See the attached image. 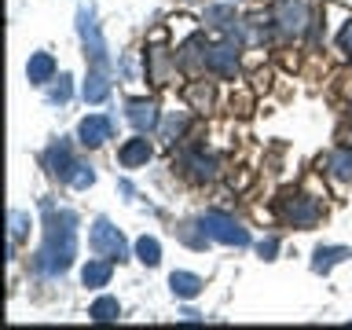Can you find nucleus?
Returning a JSON list of instances; mask_svg holds the SVG:
<instances>
[{"mask_svg": "<svg viewBox=\"0 0 352 330\" xmlns=\"http://www.w3.org/2000/svg\"><path fill=\"white\" fill-rule=\"evenodd\" d=\"M44 209H48V224H44V246L37 250V268L44 275H63L77 253V217L70 209H59V213L52 206Z\"/></svg>", "mask_w": 352, "mask_h": 330, "instance_id": "obj_1", "label": "nucleus"}, {"mask_svg": "<svg viewBox=\"0 0 352 330\" xmlns=\"http://www.w3.org/2000/svg\"><path fill=\"white\" fill-rule=\"evenodd\" d=\"M202 231L209 239H217V242H224V246H250V235H246V228L239 224V220H231L224 213H202Z\"/></svg>", "mask_w": 352, "mask_h": 330, "instance_id": "obj_2", "label": "nucleus"}, {"mask_svg": "<svg viewBox=\"0 0 352 330\" xmlns=\"http://www.w3.org/2000/svg\"><path fill=\"white\" fill-rule=\"evenodd\" d=\"M88 242H92V250L99 253V257H110V261H125V257H129L125 239H121V231L110 224V220H96Z\"/></svg>", "mask_w": 352, "mask_h": 330, "instance_id": "obj_3", "label": "nucleus"}, {"mask_svg": "<svg viewBox=\"0 0 352 330\" xmlns=\"http://www.w3.org/2000/svg\"><path fill=\"white\" fill-rule=\"evenodd\" d=\"M77 30H81V41H85L88 55H92L96 70H107V44H103V37H99V26H96V19H92V8H81V11H77Z\"/></svg>", "mask_w": 352, "mask_h": 330, "instance_id": "obj_4", "label": "nucleus"}, {"mask_svg": "<svg viewBox=\"0 0 352 330\" xmlns=\"http://www.w3.org/2000/svg\"><path fill=\"white\" fill-rule=\"evenodd\" d=\"M275 19H279V30L286 37H301L305 26H308L305 0H279V4H275Z\"/></svg>", "mask_w": 352, "mask_h": 330, "instance_id": "obj_5", "label": "nucleus"}, {"mask_svg": "<svg viewBox=\"0 0 352 330\" xmlns=\"http://www.w3.org/2000/svg\"><path fill=\"white\" fill-rule=\"evenodd\" d=\"M206 70H213L220 77H235V70H239L235 44H217V48H209L206 52Z\"/></svg>", "mask_w": 352, "mask_h": 330, "instance_id": "obj_6", "label": "nucleus"}, {"mask_svg": "<svg viewBox=\"0 0 352 330\" xmlns=\"http://www.w3.org/2000/svg\"><path fill=\"white\" fill-rule=\"evenodd\" d=\"M110 132H114V121L103 118V114H92L81 121V129H77V136H81L85 147H103V143L110 140Z\"/></svg>", "mask_w": 352, "mask_h": 330, "instance_id": "obj_7", "label": "nucleus"}, {"mask_svg": "<svg viewBox=\"0 0 352 330\" xmlns=\"http://www.w3.org/2000/svg\"><path fill=\"white\" fill-rule=\"evenodd\" d=\"M286 220H290L294 228H316L319 220V206L312 202V198H294V202H286Z\"/></svg>", "mask_w": 352, "mask_h": 330, "instance_id": "obj_8", "label": "nucleus"}, {"mask_svg": "<svg viewBox=\"0 0 352 330\" xmlns=\"http://www.w3.org/2000/svg\"><path fill=\"white\" fill-rule=\"evenodd\" d=\"M129 121L136 132H151L158 125V107L151 103V99H132L129 103Z\"/></svg>", "mask_w": 352, "mask_h": 330, "instance_id": "obj_9", "label": "nucleus"}, {"mask_svg": "<svg viewBox=\"0 0 352 330\" xmlns=\"http://www.w3.org/2000/svg\"><path fill=\"white\" fill-rule=\"evenodd\" d=\"M151 154H154L151 143L143 140V136H136V140H129L125 147L118 151V162L125 165V169H136V165H147V162H151Z\"/></svg>", "mask_w": 352, "mask_h": 330, "instance_id": "obj_10", "label": "nucleus"}, {"mask_svg": "<svg viewBox=\"0 0 352 330\" xmlns=\"http://www.w3.org/2000/svg\"><path fill=\"white\" fill-rule=\"evenodd\" d=\"M74 165H77V162L70 158V143H66V140L52 143V147H48V169L59 176V180H66V176H70Z\"/></svg>", "mask_w": 352, "mask_h": 330, "instance_id": "obj_11", "label": "nucleus"}, {"mask_svg": "<svg viewBox=\"0 0 352 330\" xmlns=\"http://www.w3.org/2000/svg\"><path fill=\"white\" fill-rule=\"evenodd\" d=\"M81 96H85V103H103V99L110 96V81H107V74H103V70H92V74H88V77H85Z\"/></svg>", "mask_w": 352, "mask_h": 330, "instance_id": "obj_12", "label": "nucleus"}, {"mask_svg": "<svg viewBox=\"0 0 352 330\" xmlns=\"http://www.w3.org/2000/svg\"><path fill=\"white\" fill-rule=\"evenodd\" d=\"M26 74H30V81H33V85H44V81H52V77H55V59H52L48 52H37V55L30 59Z\"/></svg>", "mask_w": 352, "mask_h": 330, "instance_id": "obj_13", "label": "nucleus"}, {"mask_svg": "<svg viewBox=\"0 0 352 330\" xmlns=\"http://www.w3.org/2000/svg\"><path fill=\"white\" fill-rule=\"evenodd\" d=\"M169 286H173L176 297H198V294H202V279H198L195 272H173Z\"/></svg>", "mask_w": 352, "mask_h": 330, "instance_id": "obj_14", "label": "nucleus"}, {"mask_svg": "<svg viewBox=\"0 0 352 330\" xmlns=\"http://www.w3.org/2000/svg\"><path fill=\"white\" fill-rule=\"evenodd\" d=\"M81 283L88 290H99V286L110 283V261H88L85 272H81Z\"/></svg>", "mask_w": 352, "mask_h": 330, "instance_id": "obj_15", "label": "nucleus"}, {"mask_svg": "<svg viewBox=\"0 0 352 330\" xmlns=\"http://www.w3.org/2000/svg\"><path fill=\"white\" fill-rule=\"evenodd\" d=\"M345 257H352V250H349V246H327V250H316L312 268H316V272H330L338 261H345Z\"/></svg>", "mask_w": 352, "mask_h": 330, "instance_id": "obj_16", "label": "nucleus"}, {"mask_svg": "<svg viewBox=\"0 0 352 330\" xmlns=\"http://www.w3.org/2000/svg\"><path fill=\"white\" fill-rule=\"evenodd\" d=\"M330 176H338V180H352V151L341 147L330 154Z\"/></svg>", "mask_w": 352, "mask_h": 330, "instance_id": "obj_17", "label": "nucleus"}, {"mask_svg": "<svg viewBox=\"0 0 352 330\" xmlns=\"http://www.w3.org/2000/svg\"><path fill=\"white\" fill-rule=\"evenodd\" d=\"M88 316L99 319V323H110V319H118V316H121V305L114 301V297H99V301L88 308Z\"/></svg>", "mask_w": 352, "mask_h": 330, "instance_id": "obj_18", "label": "nucleus"}, {"mask_svg": "<svg viewBox=\"0 0 352 330\" xmlns=\"http://www.w3.org/2000/svg\"><path fill=\"white\" fill-rule=\"evenodd\" d=\"M147 59H151V81H154V85H165V81H169V59H165V52H162V48H151Z\"/></svg>", "mask_w": 352, "mask_h": 330, "instance_id": "obj_19", "label": "nucleus"}, {"mask_svg": "<svg viewBox=\"0 0 352 330\" xmlns=\"http://www.w3.org/2000/svg\"><path fill=\"white\" fill-rule=\"evenodd\" d=\"M136 253H140L143 264H151V268L162 261V246H158V239H151V235H143V239L136 242Z\"/></svg>", "mask_w": 352, "mask_h": 330, "instance_id": "obj_20", "label": "nucleus"}, {"mask_svg": "<svg viewBox=\"0 0 352 330\" xmlns=\"http://www.w3.org/2000/svg\"><path fill=\"white\" fill-rule=\"evenodd\" d=\"M187 103H191L195 110H209L213 107V88L209 85H191L187 88Z\"/></svg>", "mask_w": 352, "mask_h": 330, "instance_id": "obj_21", "label": "nucleus"}, {"mask_svg": "<svg viewBox=\"0 0 352 330\" xmlns=\"http://www.w3.org/2000/svg\"><path fill=\"white\" fill-rule=\"evenodd\" d=\"M66 184H70V187H81V191H85V187H92V184H96L92 165H81V162H77L74 169H70V176H66Z\"/></svg>", "mask_w": 352, "mask_h": 330, "instance_id": "obj_22", "label": "nucleus"}, {"mask_svg": "<svg viewBox=\"0 0 352 330\" xmlns=\"http://www.w3.org/2000/svg\"><path fill=\"white\" fill-rule=\"evenodd\" d=\"M187 165H191V173L198 176V180H209V176L217 173V162H213V158H202V154H191V158H187Z\"/></svg>", "mask_w": 352, "mask_h": 330, "instance_id": "obj_23", "label": "nucleus"}, {"mask_svg": "<svg viewBox=\"0 0 352 330\" xmlns=\"http://www.w3.org/2000/svg\"><path fill=\"white\" fill-rule=\"evenodd\" d=\"M206 19H209V22H217V26H228V22L235 19V11H231V8H209V11H206Z\"/></svg>", "mask_w": 352, "mask_h": 330, "instance_id": "obj_24", "label": "nucleus"}, {"mask_svg": "<svg viewBox=\"0 0 352 330\" xmlns=\"http://www.w3.org/2000/svg\"><path fill=\"white\" fill-rule=\"evenodd\" d=\"M22 235H26V213H11V242H19Z\"/></svg>", "mask_w": 352, "mask_h": 330, "instance_id": "obj_25", "label": "nucleus"}, {"mask_svg": "<svg viewBox=\"0 0 352 330\" xmlns=\"http://www.w3.org/2000/svg\"><path fill=\"white\" fill-rule=\"evenodd\" d=\"M52 99H55V103H66V99H70V77H59V85H55L52 88Z\"/></svg>", "mask_w": 352, "mask_h": 330, "instance_id": "obj_26", "label": "nucleus"}, {"mask_svg": "<svg viewBox=\"0 0 352 330\" xmlns=\"http://www.w3.org/2000/svg\"><path fill=\"white\" fill-rule=\"evenodd\" d=\"M180 129H184V114H173L169 121H165V140H176V136H180Z\"/></svg>", "mask_w": 352, "mask_h": 330, "instance_id": "obj_27", "label": "nucleus"}, {"mask_svg": "<svg viewBox=\"0 0 352 330\" xmlns=\"http://www.w3.org/2000/svg\"><path fill=\"white\" fill-rule=\"evenodd\" d=\"M257 250H261V257H264V261H272V257H275V250H279V242H275V239H264Z\"/></svg>", "mask_w": 352, "mask_h": 330, "instance_id": "obj_28", "label": "nucleus"}, {"mask_svg": "<svg viewBox=\"0 0 352 330\" xmlns=\"http://www.w3.org/2000/svg\"><path fill=\"white\" fill-rule=\"evenodd\" d=\"M338 41H341V52H349V55H352V22H349L345 30H341V37H338Z\"/></svg>", "mask_w": 352, "mask_h": 330, "instance_id": "obj_29", "label": "nucleus"}]
</instances>
